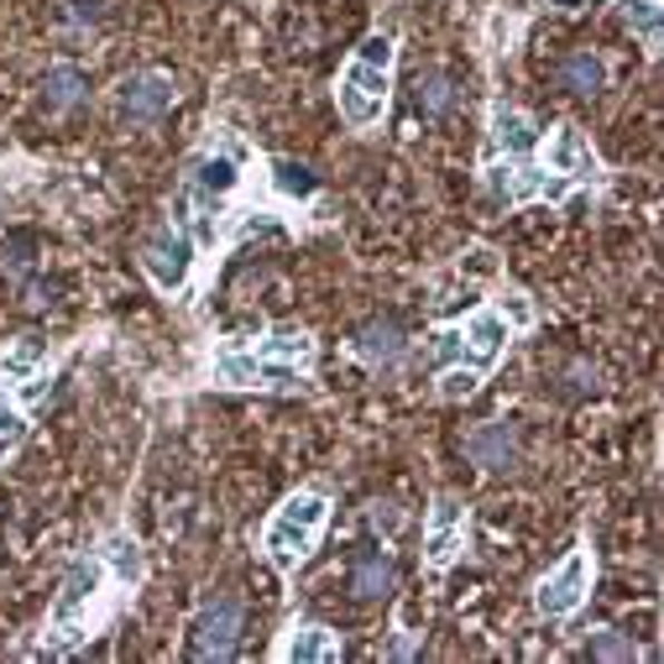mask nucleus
<instances>
[{
	"label": "nucleus",
	"mask_w": 664,
	"mask_h": 664,
	"mask_svg": "<svg viewBox=\"0 0 664 664\" xmlns=\"http://www.w3.org/2000/svg\"><path fill=\"white\" fill-rule=\"evenodd\" d=\"M324 518H330V502H324V492H293L289 502H283V508L267 518L262 549H267V560H273L283 576H293V570L309 560V549H314V539H320Z\"/></svg>",
	"instance_id": "1"
},
{
	"label": "nucleus",
	"mask_w": 664,
	"mask_h": 664,
	"mask_svg": "<svg viewBox=\"0 0 664 664\" xmlns=\"http://www.w3.org/2000/svg\"><path fill=\"white\" fill-rule=\"evenodd\" d=\"M388 89H392V69H377V64H367V58H351L345 74H341V85H335L341 116L351 120L357 131L377 126L382 110H388Z\"/></svg>",
	"instance_id": "2"
},
{
	"label": "nucleus",
	"mask_w": 664,
	"mask_h": 664,
	"mask_svg": "<svg viewBox=\"0 0 664 664\" xmlns=\"http://www.w3.org/2000/svg\"><path fill=\"white\" fill-rule=\"evenodd\" d=\"M194 241H188L184 225H157L153 236H147V246H141V267H147V277H153L163 293H178L188 289V273H194Z\"/></svg>",
	"instance_id": "3"
},
{
	"label": "nucleus",
	"mask_w": 664,
	"mask_h": 664,
	"mask_svg": "<svg viewBox=\"0 0 664 664\" xmlns=\"http://www.w3.org/2000/svg\"><path fill=\"white\" fill-rule=\"evenodd\" d=\"M586 592H592V555H586V549H570V555L539 580L534 607H539L549 623H560V617H570L580 602H586Z\"/></svg>",
	"instance_id": "4"
},
{
	"label": "nucleus",
	"mask_w": 664,
	"mask_h": 664,
	"mask_svg": "<svg viewBox=\"0 0 664 664\" xmlns=\"http://www.w3.org/2000/svg\"><path fill=\"white\" fill-rule=\"evenodd\" d=\"M512 341V324L497 314V309H481L471 320L460 324V367H471V372H492L497 361H502V345Z\"/></svg>",
	"instance_id": "5"
},
{
	"label": "nucleus",
	"mask_w": 664,
	"mask_h": 664,
	"mask_svg": "<svg viewBox=\"0 0 664 664\" xmlns=\"http://www.w3.org/2000/svg\"><path fill=\"white\" fill-rule=\"evenodd\" d=\"M241 623H246L241 602L215 596L205 613L194 617V648H199V660H231L241 644Z\"/></svg>",
	"instance_id": "6"
},
{
	"label": "nucleus",
	"mask_w": 664,
	"mask_h": 664,
	"mask_svg": "<svg viewBox=\"0 0 664 664\" xmlns=\"http://www.w3.org/2000/svg\"><path fill=\"white\" fill-rule=\"evenodd\" d=\"M299 367H283V361H267L256 351H225L215 361V382L225 388H299Z\"/></svg>",
	"instance_id": "7"
},
{
	"label": "nucleus",
	"mask_w": 664,
	"mask_h": 664,
	"mask_svg": "<svg viewBox=\"0 0 664 664\" xmlns=\"http://www.w3.org/2000/svg\"><path fill=\"white\" fill-rule=\"evenodd\" d=\"M100 580H105L100 560H74L69 565V576H64V596H58V607H52V633H58V644H69V638H74L85 607L95 602V592H100Z\"/></svg>",
	"instance_id": "8"
},
{
	"label": "nucleus",
	"mask_w": 664,
	"mask_h": 664,
	"mask_svg": "<svg viewBox=\"0 0 664 664\" xmlns=\"http://www.w3.org/2000/svg\"><path fill=\"white\" fill-rule=\"evenodd\" d=\"M466 549V508L456 497H440L429 508V528H424V565L429 570H445L456 565V555Z\"/></svg>",
	"instance_id": "9"
},
{
	"label": "nucleus",
	"mask_w": 664,
	"mask_h": 664,
	"mask_svg": "<svg viewBox=\"0 0 664 664\" xmlns=\"http://www.w3.org/2000/svg\"><path fill=\"white\" fill-rule=\"evenodd\" d=\"M173 100H178V85H173L168 74H131L126 85H120L116 105L126 120H137V126H147V120H163L173 110Z\"/></svg>",
	"instance_id": "10"
},
{
	"label": "nucleus",
	"mask_w": 664,
	"mask_h": 664,
	"mask_svg": "<svg viewBox=\"0 0 664 664\" xmlns=\"http://www.w3.org/2000/svg\"><path fill=\"white\" fill-rule=\"evenodd\" d=\"M545 163H549V173H560V178H570V184H592L596 178V153L576 126H560V131L549 137Z\"/></svg>",
	"instance_id": "11"
},
{
	"label": "nucleus",
	"mask_w": 664,
	"mask_h": 664,
	"mask_svg": "<svg viewBox=\"0 0 664 664\" xmlns=\"http://www.w3.org/2000/svg\"><path fill=\"white\" fill-rule=\"evenodd\" d=\"M466 456L487 466V471H512V460H518V434L508 424H481L466 434Z\"/></svg>",
	"instance_id": "12"
},
{
	"label": "nucleus",
	"mask_w": 664,
	"mask_h": 664,
	"mask_svg": "<svg viewBox=\"0 0 664 664\" xmlns=\"http://www.w3.org/2000/svg\"><path fill=\"white\" fill-rule=\"evenodd\" d=\"M173 225H184L194 246H215V236H221V225H215V199L188 184L184 194L173 199Z\"/></svg>",
	"instance_id": "13"
},
{
	"label": "nucleus",
	"mask_w": 664,
	"mask_h": 664,
	"mask_svg": "<svg viewBox=\"0 0 664 664\" xmlns=\"http://www.w3.org/2000/svg\"><path fill=\"white\" fill-rule=\"evenodd\" d=\"M492 141H497V153H508V163H528L534 147H539L534 120H528L524 110H512V105H497L492 110Z\"/></svg>",
	"instance_id": "14"
},
{
	"label": "nucleus",
	"mask_w": 664,
	"mask_h": 664,
	"mask_svg": "<svg viewBox=\"0 0 664 664\" xmlns=\"http://www.w3.org/2000/svg\"><path fill=\"white\" fill-rule=\"evenodd\" d=\"M283 660H289V664H335V660H341V644H335V633H330V628H320V623H304V628L289 633Z\"/></svg>",
	"instance_id": "15"
},
{
	"label": "nucleus",
	"mask_w": 664,
	"mask_h": 664,
	"mask_svg": "<svg viewBox=\"0 0 664 664\" xmlns=\"http://www.w3.org/2000/svg\"><path fill=\"white\" fill-rule=\"evenodd\" d=\"M188 184L199 188V194H209V199L231 194V188L241 184L236 157H231V153H199L194 163H188Z\"/></svg>",
	"instance_id": "16"
},
{
	"label": "nucleus",
	"mask_w": 664,
	"mask_h": 664,
	"mask_svg": "<svg viewBox=\"0 0 664 664\" xmlns=\"http://www.w3.org/2000/svg\"><path fill=\"white\" fill-rule=\"evenodd\" d=\"M42 361H48V341L42 335H21L0 351V377L6 382H27V377L42 372Z\"/></svg>",
	"instance_id": "17"
},
{
	"label": "nucleus",
	"mask_w": 664,
	"mask_h": 664,
	"mask_svg": "<svg viewBox=\"0 0 664 664\" xmlns=\"http://www.w3.org/2000/svg\"><path fill=\"white\" fill-rule=\"evenodd\" d=\"M560 85L570 95H580V100H592L596 89L607 85V69H602L596 52H570V58H560Z\"/></svg>",
	"instance_id": "18"
},
{
	"label": "nucleus",
	"mask_w": 664,
	"mask_h": 664,
	"mask_svg": "<svg viewBox=\"0 0 664 664\" xmlns=\"http://www.w3.org/2000/svg\"><path fill=\"white\" fill-rule=\"evenodd\" d=\"M392 592V560L388 555H361L351 565V596L357 602H377V596Z\"/></svg>",
	"instance_id": "19"
},
{
	"label": "nucleus",
	"mask_w": 664,
	"mask_h": 664,
	"mask_svg": "<svg viewBox=\"0 0 664 664\" xmlns=\"http://www.w3.org/2000/svg\"><path fill=\"white\" fill-rule=\"evenodd\" d=\"M357 351H361L367 361H372V367H392V361L403 357L409 345H403V330H398V324L382 320V324H367V330H361Z\"/></svg>",
	"instance_id": "20"
},
{
	"label": "nucleus",
	"mask_w": 664,
	"mask_h": 664,
	"mask_svg": "<svg viewBox=\"0 0 664 664\" xmlns=\"http://www.w3.org/2000/svg\"><path fill=\"white\" fill-rule=\"evenodd\" d=\"M256 357L283 361V367H299V372H304L309 361H314V341H309L304 330H277L267 341H256Z\"/></svg>",
	"instance_id": "21"
},
{
	"label": "nucleus",
	"mask_w": 664,
	"mask_h": 664,
	"mask_svg": "<svg viewBox=\"0 0 664 664\" xmlns=\"http://www.w3.org/2000/svg\"><path fill=\"white\" fill-rule=\"evenodd\" d=\"M89 79L74 64H58V69H48V79H42V100H48V110H74V105L85 100Z\"/></svg>",
	"instance_id": "22"
},
{
	"label": "nucleus",
	"mask_w": 664,
	"mask_h": 664,
	"mask_svg": "<svg viewBox=\"0 0 664 664\" xmlns=\"http://www.w3.org/2000/svg\"><path fill=\"white\" fill-rule=\"evenodd\" d=\"M100 565L120 580V586H137V580H141V549H137V539L110 534V539H105V549H100Z\"/></svg>",
	"instance_id": "23"
},
{
	"label": "nucleus",
	"mask_w": 664,
	"mask_h": 664,
	"mask_svg": "<svg viewBox=\"0 0 664 664\" xmlns=\"http://www.w3.org/2000/svg\"><path fill=\"white\" fill-rule=\"evenodd\" d=\"M273 188H277V194H289V199H309V194H314V173H309L304 163L277 157V163H273Z\"/></svg>",
	"instance_id": "24"
},
{
	"label": "nucleus",
	"mask_w": 664,
	"mask_h": 664,
	"mask_svg": "<svg viewBox=\"0 0 664 664\" xmlns=\"http://www.w3.org/2000/svg\"><path fill=\"white\" fill-rule=\"evenodd\" d=\"M413 100H419V110H424V116H445V110L456 105V85H450L445 74H424Z\"/></svg>",
	"instance_id": "25"
},
{
	"label": "nucleus",
	"mask_w": 664,
	"mask_h": 664,
	"mask_svg": "<svg viewBox=\"0 0 664 664\" xmlns=\"http://www.w3.org/2000/svg\"><path fill=\"white\" fill-rule=\"evenodd\" d=\"M623 21L644 37L648 48L660 42V0H623Z\"/></svg>",
	"instance_id": "26"
},
{
	"label": "nucleus",
	"mask_w": 664,
	"mask_h": 664,
	"mask_svg": "<svg viewBox=\"0 0 664 664\" xmlns=\"http://www.w3.org/2000/svg\"><path fill=\"white\" fill-rule=\"evenodd\" d=\"M592 660L596 664H628L633 660V638L628 633H617V628L592 633Z\"/></svg>",
	"instance_id": "27"
},
{
	"label": "nucleus",
	"mask_w": 664,
	"mask_h": 664,
	"mask_svg": "<svg viewBox=\"0 0 664 664\" xmlns=\"http://www.w3.org/2000/svg\"><path fill=\"white\" fill-rule=\"evenodd\" d=\"M477 382H481V372H471V367H445V377H440V398L445 403H466V398H471V392H477Z\"/></svg>",
	"instance_id": "28"
},
{
	"label": "nucleus",
	"mask_w": 664,
	"mask_h": 664,
	"mask_svg": "<svg viewBox=\"0 0 664 664\" xmlns=\"http://www.w3.org/2000/svg\"><path fill=\"white\" fill-rule=\"evenodd\" d=\"M481 188H487V199H508L512 205V163H487L481 168Z\"/></svg>",
	"instance_id": "29"
},
{
	"label": "nucleus",
	"mask_w": 664,
	"mask_h": 664,
	"mask_svg": "<svg viewBox=\"0 0 664 664\" xmlns=\"http://www.w3.org/2000/svg\"><path fill=\"white\" fill-rule=\"evenodd\" d=\"M357 58H367V64H377V69H392V37L388 32H372L367 42H361Z\"/></svg>",
	"instance_id": "30"
},
{
	"label": "nucleus",
	"mask_w": 664,
	"mask_h": 664,
	"mask_svg": "<svg viewBox=\"0 0 664 664\" xmlns=\"http://www.w3.org/2000/svg\"><path fill=\"white\" fill-rule=\"evenodd\" d=\"M429 357L440 361V367H456V361H460V330H440L434 345H429Z\"/></svg>",
	"instance_id": "31"
},
{
	"label": "nucleus",
	"mask_w": 664,
	"mask_h": 664,
	"mask_svg": "<svg viewBox=\"0 0 664 664\" xmlns=\"http://www.w3.org/2000/svg\"><path fill=\"white\" fill-rule=\"evenodd\" d=\"M372 524L392 534V528H398V508H392V502H377V508H372Z\"/></svg>",
	"instance_id": "32"
},
{
	"label": "nucleus",
	"mask_w": 664,
	"mask_h": 664,
	"mask_svg": "<svg viewBox=\"0 0 664 664\" xmlns=\"http://www.w3.org/2000/svg\"><path fill=\"white\" fill-rule=\"evenodd\" d=\"M497 314H502V320H512V324H528V304H524V299H508Z\"/></svg>",
	"instance_id": "33"
},
{
	"label": "nucleus",
	"mask_w": 664,
	"mask_h": 664,
	"mask_svg": "<svg viewBox=\"0 0 664 664\" xmlns=\"http://www.w3.org/2000/svg\"><path fill=\"white\" fill-rule=\"evenodd\" d=\"M74 6H79V11H74L79 21H95V17H100V11H95V0H74Z\"/></svg>",
	"instance_id": "34"
},
{
	"label": "nucleus",
	"mask_w": 664,
	"mask_h": 664,
	"mask_svg": "<svg viewBox=\"0 0 664 664\" xmlns=\"http://www.w3.org/2000/svg\"><path fill=\"white\" fill-rule=\"evenodd\" d=\"M549 6H560V11H576V6H586V0H549Z\"/></svg>",
	"instance_id": "35"
}]
</instances>
